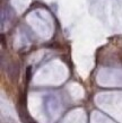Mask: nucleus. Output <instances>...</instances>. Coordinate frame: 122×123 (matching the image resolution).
Segmentation results:
<instances>
[{
  "instance_id": "nucleus-1",
  "label": "nucleus",
  "mask_w": 122,
  "mask_h": 123,
  "mask_svg": "<svg viewBox=\"0 0 122 123\" xmlns=\"http://www.w3.org/2000/svg\"><path fill=\"white\" fill-rule=\"evenodd\" d=\"M31 79V67L27 68V70H26V80H27V82L30 81Z\"/></svg>"
}]
</instances>
